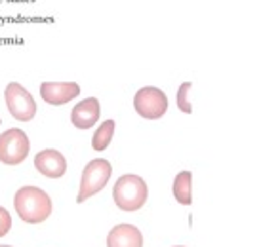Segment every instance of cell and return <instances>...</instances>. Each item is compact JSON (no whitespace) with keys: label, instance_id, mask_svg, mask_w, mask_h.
<instances>
[{"label":"cell","instance_id":"obj_14","mask_svg":"<svg viewBox=\"0 0 259 247\" xmlns=\"http://www.w3.org/2000/svg\"><path fill=\"white\" fill-rule=\"evenodd\" d=\"M12 228V217H10L8 209L0 206V238H4Z\"/></svg>","mask_w":259,"mask_h":247},{"label":"cell","instance_id":"obj_10","mask_svg":"<svg viewBox=\"0 0 259 247\" xmlns=\"http://www.w3.org/2000/svg\"><path fill=\"white\" fill-rule=\"evenodd\" d=\"M107 247H143V234L134 224H116L107 236Z\"/></svg>","mask_w":259,"mask_h":247},{"label":"cell","instance_id":"obj_6","mask_svg":"<svg viewBox=\"0 0 259 247\" xmlns=\"http://www.w3.org/2000/svg\"><path fill=\"white\" fill-rule=\"evenodd\" d=\"M134 109L141 118L160 120L168 111V95L160 88L145 86L134 95Z\"/></svg>","mask_w":259,"mask_h":247},{"label":"cell","instance_id":"obj_16","mask_svg":"<svg viewBox=\"0 0 259 247\" xmlns=\"http://www.w3.org/2000/svg\"><path fill=\"white\" fill-rule=\"evenodd\" d=\"M178 247H185V245H178Z\"/></svg>","mask_w":259,"mask_h":247},{"label":"cell","instance_id":"obj_12","mask_svg":"<svg viewBox=\"0 0 259 247\" xmlns=\"http://www.w3.org/2000/svg\"><path fill=\"white\" fill-rule=\"evenodd\" d=\"M114 129H116V122L114 120H105L99 128L96 129V133L92 137V149L97 152H103L111 144L114 137Z\"/></svg>","mask_w":259,"mask_h":247},{"label":"cell","instance_id":"obj_9","mask_svg":"<svg viewBox=\"0 0 259 247\" xmlns=\"http://www.w3.org/2000/svg\"><path fill=\"white\" fill-rule=\"evenodd\" d=\"M101 114V105L97 101V97H88L80 103H76L71 112V122L74 128L78 129H90L96 126Z\"/></svg>","mask_w":259,"mask_h":247},{"label":"cell","instance_id":"obj_17","mask_svg":"<svg viewBox=\"0 0 259 247\" xmlns=\"http://www.w3.org/2000/svg\"><path fill=\"white\" fill-rule=\"evenodd\" d=\"M0 124H2V122H0Z\"/></svg>","mask_w":259,"mask_h":247},{"label":"cell","instance_id":"obj_15","mask_svg":"<svg viewBox=\"0 0 259 247\" xmlns=\"http://www.w3.org/2000/svg\"><path fill=\"white\" fill-rule=\"evenodd\" d=\"M0 247H12V245H0Z\"/></svg>","mask_w":259,"mask_h":247},{"label":"cell","instance_id":"obj_13","mask_svg":"<svg viewBox=\"0 0 259 247\" xmlns=\"http://www.w3.org/2000/svg\"><path fill=\"white\" fill-rule=\"evenodd\" d=\"M193 89V84L191 82H183L178 89V95H176V103H178V109L185 114H191L193 112V105L189 101V91Z\"/></svg>","mask_w":259,"mask_h":247},{"label":"cell","instance_id":"obj_4","mask_svg":"<svg viewBox=\"0 0 259 247\" xmlns=\"http://www.w3.org/2000/svg\"><path fill=\"white\" fill-rule=\"evenodd\" d=\"M4 101L8 112L17 122H31L36 116V101L31 91L19 82H10L4 89Z\"/></svg>","mask_w":259,"mask_h":247},{"label":"cell","instance_id":"obj_1","mask_svg":"<svg viewBox=\"0 0 259 247\" xmlns=\"http://www.w3.org/2000/svg\"><path fill=\"white\" fill-rule=\"evenodd\" d=\"M14 209L19 219L27 224H40L44 223L52 211V198L38 186H21L14 196Z\"/></svg>","mask_w":259,"mask_h":247},{"label":"cell","instance_id":"obj_5","mask_svg":"<svg viewBox=\"0 0 259 247\" xmlns=\"http://www.w3.org/2000/svg\"><path fill=\"white\" fill-rule=\"evenodd\" d=\"M31 141L23 129L10 128L0 135V162L6 166H19L29 156Z\"/></svg>","mask_w":259,"mask_h":247},{"label":"cell","instance_id":"obj_7","mask_svg":"<svg viewBox=\"0 0 259 247\" xmlns=\"http://www.w3.org/2000/svg\"><path fill=\"white\" fill-rule=\"evenodd\" d=\"M80 95V86L76 82H42L40 97L44 103L52 107L67 105Z\"/></svg>","mask_w":259,"mask_h":247},{"label":"cell","instance_id":"obj_8","mask_svg":"<svg viewBox=\"0 0 259 247\" xmlns=\"http://www.w3.org/2000/svg\"><path fill=\"white\" fill-rule=\"evenodd\" d=\"M34 168L48 179H61L67 173V160L56 149H44L34 156Z\"/></svg>","mask_w":259,"mask_h":247},{"label":"cell","instance_id":"obj_3","mask_svg":"<svg viewBox=\"0 0 259 247\" xmlns=\"http://www.w3.org/2000/svg\"><path fill=\"white\" fill-rule=\"evenodd\" d=\"M113 175V168H111V162L105 158H96L88 162V166L82 171L80 179V190L76 196V202L82 204L88 198L96 196L97 192H101L107 186L109 179Z\"/></svg>","mask_w":259,"mask_h":247},{"label":"cell","instance_id":"obj_2","mask_svg":"<svg viewBox=\"0 0 259 247\" xmlns=\"http://www.w3.org/2000/svg\"><path fill=\"white\" fill-rule=\"evenodd\" d=\"M113 198L120 211L134 213L147 204L149 186H147L145 179H141L139 175H122L114 183Z\"/></svg>","mask_w":259,"mask_h":247},{"label":"cell","instance_id":"obj_11","mask_svg":"<svg viewBox=\"0 0 259 247\" xmlns=\"http://www.w3.org/2000/svg\"><path fill=\"white\" fill-rule=\"evenodd\" d=\"M174 198L181 206H191L193 204V173L191 171H179L174 179Z\"/></svg>","mask_w":259,"mask_h":247}]
</instances>
